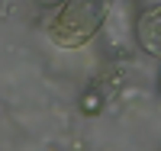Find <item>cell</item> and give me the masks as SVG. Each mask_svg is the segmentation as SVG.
<instances>
[{
    "instance_id": "2",
    "label": "cell",
    "mask_w": 161,
    "mask_h": 151,
    "mask_svg": "<svg viewBox=\"0 0 161 151\" xmlns=\"http://www.w3.org/2000/svg\"><path fill=\"white\" fill-rule=\"evenodd\" d=\"M136 39L152 58H161V3L142 10V16L136 23Z\"/></svg>"
},
{
    "instance_id": "3",
    "label": "cell",
    "mask_w": 161,
    "mask_h": 151,
    "mask_svg": "<svg viewBox=\"0 0 161 151\" xmlns=\"http://www.w3.org/2000/svg\"><path fill=\"white\" fill-rule=\"evenodd\" d=\"M36 3H39V7H58L61 0H36Z\"/></svg>"
},
{
    "instance_id": "1",
    "label": "cell",
    "mask_w": 161,
    "mask_h": 151,
    "mask_svg": "<svg viewBox=\"0 0 161 151\" xmlns=\"http://www.w3.org/2000/svg\"><path fill=\"white\" fill-rule=\"evenodd\" d=\"M113 0H61L55 16L48 19V39L58 48H80L87 45L110 13Z\"/></svg>"
}]
</instances>
